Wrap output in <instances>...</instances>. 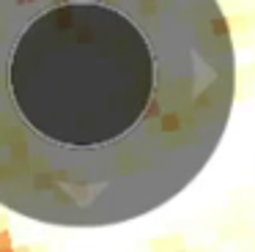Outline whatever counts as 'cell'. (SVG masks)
Here are the masks:
<instances>
[{
  "label": "cell",
  "mask_w": 255,
  "mask_h": 252,
  "mask_svg": "<svg viewBox=\"0 0 255 252\" xmlns=\"http://www.w3.org/2000/svg\"><path fill=\"white\" fill-rule=\"evenodd\" d=\"M236 55L217 0H0V206L137 219L217 151Z\"/></svg>",
  "instance_id": "1"
}]
</instances>
